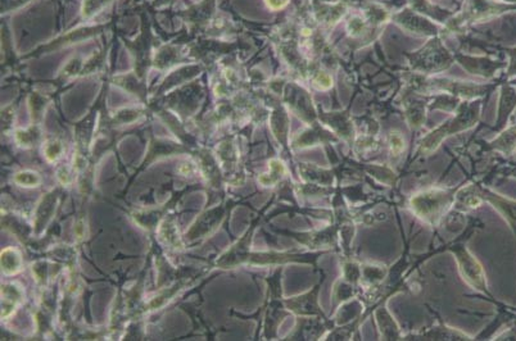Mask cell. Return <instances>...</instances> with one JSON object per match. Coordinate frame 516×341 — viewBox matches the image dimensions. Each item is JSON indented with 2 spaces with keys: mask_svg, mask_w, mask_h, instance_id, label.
Masks as SVG:
<instances>
[{
  "mask_svg": "<svg viewBox=\"0 0 516 341\" xmlns=\"http://www.w3.org/2000/svg\"><path fill=\"white\" fill-rule=\"evenodd\" d=\"M455 253L458 255L460 269H461L464 278L471 286L484 290L485 281H484L483 268L478 263V260L464 248H456Z\"/></svg>",
  "mask_w": 516,
  "mask_h": 341,
  "instance_id": "cell-4",
  "label": "cell"
},
{
  "mask_svg": "<svg viewBox=\"0 0 516 341\" xmlns=\"http://www.w3.org/2000/svg\"><path fill=\"white\" fill-rule=\"evenodd\" d=\"M389 143H391L392 153L394 155L400 154L402 150L405 149V140L402 138L400 132H391V135H389Z\"/></svg>",
  "mask_w": 516,
  "mask_h": 341,
  "instance_id": "cell-10",
  "label": "cell"
},
{
  "mask_svg": "<svg viewBox=\"0 0 516 341\" xmlns=\"http://www.w3.org/2000/svg\"><path fill=\"white\" fill-rule=\"evenodd\" d=\"M269 7L272 9H281L284 8L288 4L289 0H266Z\"/></svg>",
  "mask_w": 516,
  "mask_h": 341,
  "instance_id": "cell-11",
  "label": "cell"
},
{
  "mask_svg": "<svg viewBox=\"0 0 516 341\" xmlns=\"http://www.w3.org/2000/svg\"><path fill=\"white\" fill-rule=\"evenodd\" d=\"M333 84L331 77L329 76L328 73L322 72V71H318V73L315 74L313 77V85L320 90H328Z\"/></svg>",
  "mask_w": 516,
  "mask_h": 341,
  "instance_id": "cell-9",
  "label": "cell"
},
{
  "mask_svg": "<svg viewBox=\"0 0 516 341\" xmlns=\"http://www.w3.org/2000/svg\"><path fill=\"white\" fill-rule=\"evenodd\" d=\"M476 118H478V106L473 104V106H469L467 109H465V106H464L462 111L458 114V117L453 121L447 122L446 125H443L442 127H439L438 130L432 132V135H429L421 143V152L423 153H430L432 150H435V148L441 144L443 138H447L448 135H452L455 132L467 130L469 127H471L476 123Z\"/></svg>",
  "mask_w": 516,
  "mask_h": 341,
  "instance_id": "cell-3",
  "label": "cell"
},
{
  "mask_svg": "<svg viewBox=\"0 0 516 341\" xmlns=\"http://www.w3.org/2000/svg\"><path fill=\"white\" fill-rule=\"evenodd\" d=\"M325 121L329 122V125L333 126L336 132H341V135H343V138H347L352 136V123L347 121V118L342 114H333V116H330L329 121L328 120H325Z\"/></svg>",
  "mask_w": 516,
  "mask_h": 341,
  "instance_id": "cell-8",
  "label": "cell"
},
{
  "mask_svg": "<svg viewBox=\"0 0 516 341\" xmlns=\"http://www.w3.org/2000/svg\"><path fill=\"white\" fill-rule=\"evenodd\" d=\"M460 63L464 65L467 70L471 73H478V74H484L490 76L494 68H497V65L492 63L490 61L485 59H476V58L459 57Z\"/></svg>",
  "mask_w": 516,
  "mask_h": 341,
  "instance_id": "cell-7",
  "label": "cell"
},
{
  "mask_svg": "<svg viewBox=\"0 0 516 341\" xmlns=\"http://www.w3.org/2000/svg\"><path fill=\"white\" fill-rule=\"evenodd\" d=\"M453 196L442 190H430L416 195L411 199V205L415 213L423 219L435 223L450 207Z\"/></svg>",
  "mask_w": 516,
  "mask_h": 341,
  "instance_id": "cell-1",
  "label": "cell"
},
{
  "mask_svg": "<svg viewBox=\"0 0 516 341\" xmlns=\"http://www.w3.org/2000/svg\"><path fill=\"white\" fill-rule=\"evenodd\" d=\"M411 65L420 72H439L450 67L453 58L443 48L439 39L429 41L425 48L410 56Z\"/></svg>",
  "mask_w": 516,
  "mask_h": 341,
  "instance_id": "cell-2",
  "label": "cell"
},
{
  "mask_svg": "<svg viewBox=\"0 0 516 341\" xmlns=\"http://www.w3.org/2000/svg\"><path fill=\"white\" fill-rule=\"evenodd\" d=\"M320 1H327V3H331L333 4V3H336L338 0H320Z\"/></svg>",
  "mask_w": 516,
  "mask_h": 341,
  "instance_id": "cell-12",
  "label": "cell"
},
{
  "mask_svg": "<svg viewBox=\"0 0 516 341\" xmlns=\"http://www.w3.org/2000/svg\"><path fill=\"white\" fill-rule=\"evenodd\" d=\"M315 16L320 22H324L325 24H336L345 13V6L339 3V4H324L320 0L315 1Z\"/></svg>",
  "mask_w": 516,
  "mask_h": 341,
  "instance_id": "cell-6",
  "label": "cell"
},
{
  "mask_svg": "<svg viewBox=\"0 0 516 341\" xmlns=\"http://www.w3.org/2000/svg\"><path fill=\"white\" fill-rule=\"evenodd\" d=\"M394 18L398 24H402V27L410 30L411 33L435 35L438 31L435 24L426 21L424 17L416 16L410 9H406L405 12L397 15Z\"/></svg>",
  "mask_w": 516,
  "mask_h": 341,
  "instance_id": "cell-5",
  "label": "cell"
}]
</instances>
